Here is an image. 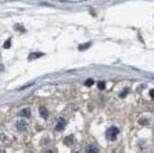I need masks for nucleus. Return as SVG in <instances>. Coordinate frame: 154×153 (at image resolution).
<instances>
[{
	"instance_id": "obj_1",
	"label": "nucleus",
	"mask_w": 154,
	"mask_h": 153,
	"mask_svg": "<svg viewBox=\"0 0 154 153\" xmlns=\"http://www.w3.org/2000/svg\"><path fill=\"white\" fill-rule=\"evenodd\" d=\"M118 133H119V129L116 128V127H112V128L108 129V131H106V138L109 141H116Z\"/></svg>"
},
{
	"instance_id": "obj_2",
	"label": "nucleus",
	"mask_w": 154,
	"mask_h": 153,
	"mask_svg": "<svg viewBox=\"0 0 154 153\" xmlns=\"http://www.w3.org/2000/svg\"><path fill=\"white\" fill-rule=\"evenodd\" d=\"M16 128H17L18 131H24L28 128V123L26 122L25 120H19V121H17V123H16Z\"/></svg>"
},
{
	"instance_id": "obj_3",
	"label": "nucleus",
	"mask_w": 154,
	"mask_h": 153,
	"mask_svg": "<svg viewBox=\"0 0 154 153\" xmlns=\"http://www.w3.org/2000/svg\"><path fill=\"white\" fill-rule=\"evenodd\" d=\"M19 116H22V117H26V118H28V117L30 116V109L28 108H26V109H23L20 113H18Z\"/></svg>"
},
{
	"instance_id": "obj_4",
	"label": "nucleus",
	"mask_w": 154,
	"mask_h": 153,
	"mask_svg": "<svg viewBox=\"0 0 154 153\" xmlns=\"http://www.w3.org/2000/svg\"><path fill=\"white\" fill-rule=\"evenodd\" d=\"M39 112H40V115L43 117V118L47 119L48 117V111L45 108V107H41L40 110H39Z\"/></svg>"
},
{
	"instance_id": "obj_5",
	"label": "nucleus",
	"mask_w": 154,
	"mask_h": 153,
	"mask_svg": "<svg viewBox=\"0 0 154 153\" xmlns=\"http://www.w3.org/2000/svg\"><path fill=\"white\" fill-rule=\"evenodd\" d=\"M64 126H65V122L63 121V119L61 117L60 120H59L57 126H56V129H57V131H63V129H64Z\"/></svg>"
},
{
	"instance_id": "obj_6",
	"label": "nucleus",
	"mask_w": 154,
	"mask_h": 153,
	"mask_svg": "<svg viewBox=\"0 0 154 153\" xmlns=\"http://www.w3.org/2000/svg\"><path fill=\"white\" fill-rule=\"evenodd\" d=\"M43 55H44L43 53H38V52H35V53H31L30 55H29L28 60L31 61V60H34V59H38V58L42 57Z\"/></svg>"
},
{
	"instance_id": "obj_7",
	"label": "nucleus",
	"mask_w": 154,
	"mask_h": 153,
	"mask_svg": "<svg viewBox=\"0 0 154 153\" xmlns=\"http://www.w3.org/2000/svg\"><path fill=\"white\" fill-rule=\"evenodd\" d=\"M86 152H92V153L98 152V149L95 146H88L86 148Z\"/></svg>"
},
{
	"instance_id": "obj_8",
	"label": "nucleus",
	"mask_w": 154,
	"mask_h": 153,
	"mask_svg": "<svg viewBox=\"0 0 154 153\" xmlns=\"http://www.w3.org/2000/svg\"><path fill=\"white\" fill-rule=\"evenodd\" d=\"M91 45V43H86V44H81L78 47V49L80 50H85L86 48H88Z\"/></svg>"
},
{
	"instance_id": "obj_9",
	"label": "nucleus",
	"mask_w": 154,
	"mask_h": 153,
	"mask_svg": "<svg viewBox=\"0 0 154 153\" xmlns=\"http://www.w3.org/2000/svg\"><path fill=\"white\" fill-rule=\"evenodd\" d=\"M97 87L99 88L100 90L105 89V82H104V81H99V82L97 83Z\"/></svg>"
},
{
	"instance_id": "obj_10",
	"label": "nucleus",
	"mask_w": 154,
	"mask_h": 153,
	"mask_svg": "<svg viewBox=\"0 0 154 153\" xmlns=\"http://www.w3.org/2000/svg\"><path fill=\"white\" fill-rule=\"evenodd\" d=\"M3 47L6 48V49H8V48L11 47V40H7V41H6L4 45H3Z\"/></svg>"
},
{
	"instance_id": "obj_11",
	"label": "nucleus",
	"mask_w": 154,
	"mask_h": 153,
	"mask_svg": "<svg viewBox=\"0 0 154 153\" xmlns=\"http://www.w3.org/2000/svg\"><path fill=\"white\" fill-rule=\"evenodd\" d=\"M93 84H94V80H91V79L87 80L86 81H85V85H86V86H92Z\"/></svg>"
},
{
	"instance_id": "obj_12",
	"label": "nucleus",
	"mask_w": 154,
	"mask_h": 153,
	"mask_svg": "<svg viewBox=\"0 0 154 153\" xmlns=\"http://www.w3.org/2000/svg\"><path fill=\"white\" fill-rule=\"evenodd\" d=\"M127 94H128V90L125 89V90H124V92H123V93H121V94H120V96H121V97H124V96H125L127 95Z\"/></svg>"
},
{
	"instance_id": "obj_13",
	"label": "nucleus",
	"mask_w": 154,
	"mask_h": 153,
	"mask_svg": "<svg viewBox=\"0 0 154 153\" xmlns=\"http://www.w3.org/2000/svg\"><path fill=\"white\" fill-rule=\"evenodd\" d=\"M150 96H151V97L154 99V90H151V91H150Z\"/></svg>"
}]
</instances>
